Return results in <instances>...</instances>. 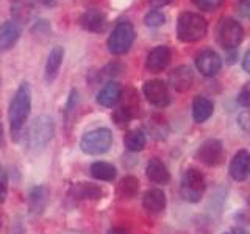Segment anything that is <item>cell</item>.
I'll list each match as a JSON object with an SVG mask.
<instances>
[{
  "label": "cell",
  "mask_w": 250,
  "mask_h": 234,
  "mask_svg": "<svg viewBox=\"0 0 250 234\" xmlns=\"http://www.w3.org/2000/svg\"><path fill=\"white\" fill-rule=\"evenodd\" d=\"M222 234H247V231H246V230H242V228H233V230L225 231V233H222Z\"/></svg>",
  "instance_id": "cell-38"
},
{
  "label": "cell",
  "mask_w": 250,
  "mask_h": 234,
  "mask_svg": "<svg viewBox=\"0 0 250 234\" xmlns=\"http://www.w3.org/2000/svg\"><path fill=\"white\" fill-rule=\"evenodd\" d=\"M31 111V89L27 81L21 83V86L16 91L14 97L8 109V120H10L11 136L14 139H19L25 122L28 120V116Z\"/></svg>",
  "instance_id": "cell-1"
},
{
  "label": "cell",
  "mask_w": 250,
  "mask_h": 234,
  "mask_svg": "<svg viewBox=\"0 0 250 234\" xmlns=\"http://www.w3.org/2000/svg\"><path fill=\"white\" fill-rule=\"evenodd\" d=\"M238 103L241 106L247 108L250 105V91H249V86L246 84L244 88H242V91L238 94Z\"/></svg>",
  "instance_id": "cell-32"
},
{
  "label": "cell",
  "mask_w": 250,
  "mask_h": 234,
  "mask_svg": "<svg viewBox=\"0 0 250 234\" xmlns=\"http://www.w3.org/2000/svg\"><path fill=\"white\" fill-rule=\"evenodd\" d=\"M144 23L147 27H150V28L161 27V25L166 23V16H164V13L160 11V10H150L146 14Z\"/></svg>",
  "instance_id": "cell-28"
},
{
  "label": "cell",
  "mask_w": 250,
  "mask_h": 234,
  "mask_svg": "<svg viewBox=\"0 0 250 234\" xmlns=\"http://www.w3.org/2000/svg\"><path fill=\"white\" fill-rule=\"evenodd\" d=\"M170 58H172V53L167 45H156L155 49H152L147 53L146 69L152 74L163 72V70L169 66Z\"/></svg>",
  "instance_id": "cell-11"
},
{
  "label": "cell",
  "mask_w": 250,
  "mask_h": 234,
  "mask_svg": "<svg viewBox=\"0 0 250 234\" xmlns=\"http://www.w3.org/2000/svg\"><path fill=\"white\" fill-rule=\"evenodd\" d=\"M172 2H174V0H148V3H150L155 10H158V8H163V6H167Z\"/></svg>",
  "instance_id": "cell-35"
},
{
  "label": "cell",
  "mask_w": 250,
  "mask_h": 234,
  "mask_svg": "<svg viewBox=\"0 0 250 234\" xmlns=\"http://www.w3.org/2000/svg\"><path fill=\"white\" fill-rule=\"evenodd\" d=\"M244 39V28L233 18H224L217 25V41L225 50L238 49Z\"/></svg>",
  "instance_id": "cell-5"
},
{
  "label": "cell",
  "mask_w": 250,
  "mask_h": 234,
  "mask_svg": "<svg viewBox=\"0 0 250 234\" xmlns=\"http://www.w3.org/2000/svg\"><path fill=\"white\" fill-rule=\"evenodd\" d=\"M139 191V181L136 176L133 175H127L124 176L119 184H117V194L122 198H133L136 197V194Z\"/></svg>",
  "instance_id": "cell-26"
},
{
  "label": "cell",
  "mask_w": 250,
  "mask_h": 234,
  "mask_svg": "<svg viewBox=\"0 0 250 234\" xmlns=\"http://www.w3.org/2000/svg\"><path fill=\"white\" fill-rule=\"evenodd\" d=\"M113 144V135L108 128H96L82 137L80 147L88 155H102L109 150Z\"/></svg>",
  "instance_id": "cell-7"
},
{
  "label": "cell",
  "mask_w": 250,
  "mask_h": 234,
  "mask_svg": "<svg viewBox=\"0 0 250 234\" xmlns=\"http://www.w3.org/2000/svg\"><path fill=\"white\" fill-rule=\"evenodd\" d=\"M50 200V191L45 186H35L31 187L27 197L28 211L33 215H41Z\"/></svg>",
  "instance_id": "cell-13"
},
{
  "label": "cell",
  "mask_w": 250,
  "mask_h": 234,
  "mask_svg": "<svg viewBox=\"0 0 250 234\" xmlns=\"http://www.w3.org/2000/svg\"><path fill=\"white\" fill-rule=\"evenodd\" d=\"M0 147H3V127L0 123Z\"/></svg>",
  "instance_id": "cell-39"
},
{
  "label": "cell",
  "mask_w": 250,
  "mask_h": 234,
  "mask_svg": "<svg viewBox=\"0 0 250 234\" xmlns=\"http://www.w3.org/2000/svg\"><path fill=\"white\" fill-rule=\"evenodd\" d=\"M8 192V175L5 167L0 164V203H3Z\"/></svg>",
  "instance_id": "cell-31"
},
{
  "label": "cell",
  "mask_w": 250,
  "mask_h": 234,
  "mask_svg": "<svg viewBox=\"0 0 250 234\" xmlns=\"http://www.w3.org/2000/svg\"><path fill=\"white\" fill-rule=\"evenodd\" d=\"M122 101L121 103V109L122 111H125L128 116H131L133 119L136 117L138 111H139V100H138V94L135 89H122V96H121V100Z\"/></svg>",
  "instance_id": "cell-24"
},
{
  "label": "cell",
  "mask_w": 250,
  "mask_h": 234,
  "mask_svg": "<svg viewBox=\"0 0 250 234\" xmlns=\"http://www.w3.org/2000/svg\"><path fill=\"white\" fill-rule=\"evenodd\" d=\"M62 59H64V49L61 45H55L50 50L49 57H47L45 62V70H44V78L47 83H53L55 78L58 77L60 67L62 64Z\"/></svg>",
  "instance_id": "cell-17"
},
{
  "label": "cell",
  "mask_w": 250,
  "mask_h": 234,
  "mask_svg": "<svg viewBox=\"0 0 250 234\" xmlns=\"http://www.w3.org/2000/svg\"><path fill=\"white\" fill-rule=\"evenodd\" d=\"M144 97L150 105L156 108H166L170 103V94L167 84L161 80H148L143 86Z\"/></svg>",
  "instance_id": "cell-9"
},
{
  "label": "cell",
  "mask_w": 250,
  "mask_h": 234,
  "mask_svg": "<svg viewBox=\"0 0 250 234\" xmlns=\"http://www.w3.org/2000/svg\"><path fill=\"white\" fill-rule=\"evenodd\" d=\"M207 189L205 178L197 169H188L183 176L182 183H180V194L186 201L197 203L200 201L203 192Z\"/></svg>",
  "instance_id": "cell-6"
},
{
  "label": "cell",
  "mask_w": 250,
  "mask_h": 234,
  "mask_svg": "<svg viewBox=\"0 0 250 234\" xmlns=\"http://www.w3.org/2000/svg\"><path fill=\"white\" fill-rule=\"evenodd\" d=\"M135 38H136V33H135V27H133L131 22L128 20L117 22L106 41L109 53H113V55L127 53L131 49L133 42H135Z\"/></svg>",
  "instance_id": "cell-3"
},
{
  "label": "cell",
  "mask_w": 250,
  "mask_h": 234,
  "mask_svg": "<svg viewBox=\"0 0 250 234\" xmlns=\"http://www.w3.org/2000/svg\"><path fill=\"white\" fill-rule=\"evenodd\" d=\"M70 195L77 200H100L104 197V189L94 183H75L70 187Z\"/></svg>",
  "instance_id": "cell-19"
},
{
  "label": "cell",
  "mask_w": 250,
  "mask_h": 234,
  "mask_svg": "<svg viewBox=\"0 0 250 234\" xmlns=\"http://www.w3.org/2000/svg\"><path fill=\"white\" fill-rule=\"evenodd\" d=\"M195 67L203 77H214L222 69V58L217 52L205 49L195 55Z\"/></svg>",
  "instance_id": "cell-10"
},
{
  "label": "cell",
  "mask_w": 250,
  "mask_h": 234,
  "mask_svg": "<svg viewBox=\"0 0 250 234\" xmlns=\"http://www.w3.org/2000/svg\"><path fill=\"white\" fill-rule=\"evenodd\" d=\"M108 234H130L125 228H111L108 231Z\"/></svg>",
  "instance_id": "cell-37"
},
{
  "label": "cell",
  "mask_w": 250,
  "mask_h": 234,
  "mask_svg": "<svg viewBox=\"0 0 250 234\" xmlns=\"http://www.w3.org/2000/svg\"><path fill=\"white\" fill-rule=\"evenodd\" d=\"M239 13H241V16H244V18H249V14H250V0H241Z\"/></svg>",
  "instance_id": "cell-34"
},
{
  "label": "cell",
  "mask_w": 250,
  "mask_h": 234,
  "mask_svg": "<svg viewBox=\"0 0 250 234\" xmlns=\"http://www.w3.org/2000/svg\"><path fill=\"white\" fill-rule=\"evenodd\" d=\"M0 226H2V218H0Z\"/></svg>",
  "instance_id": "cell-40"
},
{
  "label": "cell",
  "mask_w": 250,
  "mask_h": 234,
  "mask_svg": "<svg viewBox=\"0 0 250 234\" xmlns=\"http://www.w3.org/2000/svg\"><path fill=\"white\" fill-rule=\"evenodd\" d=\"M250 169V153L247 150H239L233 156L230 162V176L234 181H244L249 176Z\"/></svg>",
  "instance_id": "cell-15"
},
{
  "label": "cell",
  "mask_w": 250,
  "mask_h": 234,
  "mask_svg": "<svg viewBox=\"0 0 250 234\" xmlns=\"http://www.w3.org/2000/svg\"><path fill=\"white\" fill-rule=\"evenodd\" d=\"M195 156L205 166L214 167L219 166L224 159V145L219 139H207L200 144L195 152Z\"/></svg>",
  "instance_id": "cell-8"
},
{
  "label": "cell",
  "mask_w": 250,
  "mask_h": 234,
  "mask_svg": "<svg viewBox=\"0 0 250 234\" xmlns=\"http://www.w3.org/2000/svg\"><path fill=\"white\" fill-rule=\"evenodd\" d=\"M242 69H244L246 72L250 70V52L244 53V58H242Z\"/></svg>",
  "instance_id": "cell-36"
},
{
  "label": "cell",
  "mask_w": 250,
  "mask_h": 234,
  "mask_svg": "<svg viewBox=\"0 0 250 234\" xmlns=\"http://www.w3.org/2000/svg\"><path fill=\"white\" fill-rule=\"evenodd\" d=\"M131 119H133V117L128 116L125 111H122L121 108H117L116 111H114V114H113V120L116 122L117 127H121V128L122 127H127V125L131 122Z\"/></svg>",
  "instance_id": "cell-30"
},
{
  "label": "cell",
  "mask_w": 250,
  "mask_h": 234,
  "mask_svg": "<svg viewBox=\"0 0 250 234\" xmlns=\"http://www.w3.org/2000/svg\"><path fill=\"white\" fill-rule=\"evenodd\" d=\"M192 3L203 11H216L222 6L224 0H192Z\"/></svg>",
  "instance_id": "cell-29"
},
{
  "label": "cell",
  "mask_w": 250,
  "mask_h": 234,
  "mask_svg": "<svg viewBox=\"0 0 250 234\" xmlns=\"http://www.w3.org/2000/svg\"><path fill=\"white\" fill-rule=\"evenodd\" d=\"M194 74L189 66H178L169 72V84L178 92H185L192 86Z\"/></svg>",
  "instance_id": "cell-14"
},
{
  "label": "cell",
  "mask_w": 250,
  "mask_h": 234,
  "mask_svg": "<svg viewBox=\"0 0 250 234\" xmlns=\"http://www.w3.org/2000/svg\"><path fill=\"white\" fill-rule=\"evenodd\" d=\"M11 13L14 16V22L25 23L35 14V2L33 0H16L11 6Z\"/></svg>",
  "instance_id": "cell-23"
},
{
  "label": "cell",
  "mask_w": 250,
  "mask_h": 234,
  "mask_svg": "<svg viewBox=\"0 0 250 234\" xmlns=\"http://www.w3.org/2000/svg\"><path fill=\"white\" fill-rule=\"evenodd\" d=\"M143 206L147 213L158 214L166 208V194L161 189H150L144 194L143 197Z\"/></svg>",
  "instance_id": "cell-21"
},
{
  "label": "cell",
  "mask_w": 250,
  "mask_h": 234,
  "mask_svg": "<svg viewBox=\"0 0 250 234\" xmlns=\"http://www.w3.org/2000/svg\"><path fill=\"white\" fill-rule=\"evenodd\" d=\"M55 135V123L49 116H39L31 122L27 131V144L31 148H42Z\"/></svg>",
  "instance_id": "cell-4"
},
{
  "label": "cell",
  "mask_w": 250,
  "mask_h": 234,
  "mask_svg": "<svg viewBox=\"0 0 250 234\" xmlns=\"http://www.w3.org/2000/svg\"><path fill=\"white\" fill-rule=\"evenodd\" d=\"M146 174H147V178L156 184H167L170 179V174L167 167L164 166V162L158 158H152L147 162Z\"/></svg>",
  "instance_id": "cell-20"
},
{
  "label": "cell",
  "mask_w": 250,
  "mask_h": 234,
  "mask_svg": "<svg viewBox=\"0 0 250 234\" xmlns=\"http://www.w3.org/2000/svg\"><path fill=\"white\" fill-rule=\"evenodd\" d=\"M124 142H125V147H127L130 152H141L146 147L147 137H146L143 130H133L128 133L127 136H125Z\"/></svg>",
  "instance_id": "cell-27"
},
{
  "label": "cell",
  "mask_w": 250,
  "mask_h": 234,
  "mask_svg": "<svg viewBox=\"0 0 250 234\" xmlns=\"http://www.w3.org/2000/svg\"><path fill=\"white\" fill-rule=\"evenodd\" d=\"M122 96V86L117 81H108L97 94V103L105 108H113L119 103Z\"/></svg>",
  "instance_id": "cell-18"
},
{
  "label": "cell",
  "mask_w": 250,
  "mask_h": 234,
  "mask_svg": "<svg viewBox=\"0 0 250 234\" xmlns=\"http://www.w3.org/2000/svg\"><path fill=\"white\" fill-rule=\"evenodd\" d=\"M78 22H80L82 28H84L86 31H91V33H104L108 25L106 14L102 10H97V8L86 10L80 16Z\"/></svg>",
  "instance_id": "cell-12"
},
{
  "label": "cell",
  "mask_w": 250,
  "mask_h": 234,
  "mask_svg": "<svg viewBox=\"0 0 250 234\" xmlns=\"http://www.w3.org/2000/svg\"><path fill=\"white\" fill-rule=\"evenodd\" d=\"M208 23L205 18L197 13L185 11L178 16L177 20V38L182 42H197L205 38Z\"/></svg>",
  "instance_id": "cell-2"
},
{
  "label": "cell",
  "mask_w": 250,
  "mask_h": 234,
  "mask_svg": "<svg viewBox=\"0 0 250 234\" xmlns=\"http://www.w3.org/2000/svg\"><path fill=\"white\" fill-rule=\"evenodd\" d=\"M89 172L94 178L100 179V181H113L116 178V167L105 161H97L91 164Z\"/></svg>",
  "instance_id": "cell-25"
},
{
  "label": "cell",
  "mask_w": 250,
  "mask_h": 234,
  "mask_svg": "<svg viewBox=\"0 0 250 234\" xmlns=\"http://www.w3.org/2000/svg\"><path fill=\"white\" fill-rule=\"evenodd\" d=\"M22 28L18 22L6 20L0 25V50H10L19 41Z\"/></svg>",
  "instance_id": "cell-16"
},
{
  "label": "cell",
  "mask_w": 250,
  "mask_h": 234,
  "mask_svg": "<svg viewBox=\"0 0 250 234\" xmlns=\"http://www.w3.org/2000/svg\"><path fill=\"white\" fill-rule=\"evenodd\" d=\"M214 113V103L209 98L197 96L192 101V117L197 123L207 122Z\"/></svg>",
  "instance_id": "cell-22"
},
{
  "label": "cell",
  "mask_w": 250,
  "mask_h": 234,
  "mask_svg": "<svg viewBox=\"0 0 250 234\" xmlns=\"http://www.w3.org/2000/svg\"><path fill=\"white\" fill-rule=\"evenodd\" d=\"M238 125L242 128V131L247 133L249 131V113L244 111L242 114L238 116Z\"/></svg>",
  "instance_id": "cell-33"
}]
</instances>
